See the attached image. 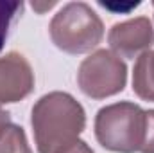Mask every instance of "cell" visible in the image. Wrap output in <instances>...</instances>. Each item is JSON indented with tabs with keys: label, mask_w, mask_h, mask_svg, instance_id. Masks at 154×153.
Masks as SVG:
<instances>
[{
	"label": "cell",
	"mask_w": 154,
	"mask_h": 153,
	"mask_svg": "<svg viewBox=\"0 0 154 153\" xmlns=\"http://www.w3.org/2000/svg\"><path fill=\"white\" fill-rule=\"evenodd\" d=\"M32 133L38 153H63L79 142L84 108L66 92H50L32 106Z\"/></svg>",
	"instance_id": "1"
},
{
	"label": "cell",
	"mask_w": 154,
	"mask_h": 153,
	"mask_svg": "<svg viewBox=\"0 0 154 153\" xmlns=\"http://www.w3.org/2000/svg\"><path fill=\"white\" fill-rule=\"evenodd\" d=\"M147 115L138 105L122 101L100 108L95 117V137L109 151L140 153Z\"/></svg>",
	"instance_id": "2"
},
{
	"label": "cell",
	"mask_w": 154,
	"mask_h": 153,
	"mask_svg": "<svg viewBox=\"0 0 154 153\" xmlns=\"http://www.w3.org/2000/svg\"><path fill=\"white\" fill-rule=\"evenodd\" d=\"M54 45L68 54H82L100 43L104 25L99 15L84 2H70L59 9L50 22Z\"/></svg>",
	"instance_id": "3"
},
{
	"label": "cell",
	"mask_w": 154,
	"mask_h": 153,
	"mask_svg": "<svg viewBox=\"0 0 154 153\" xmlns=\"http://www.w3.org/2000/svg\"><path fill=\"white\" fill-rule=\"evenodd\" d=\"M125 81V63L115 52L106 49H100L88 56L77 70L79 88L91 99H104L122 92Z\"/></svg>",
	"instance_id": "4"
},
{
	"label": "cell",
	"mask_w": 154,
	"mask_h": 153,
	"mask_svg": "<svg viewBox=\"0 0 154 153\" xmlns=\"http://www.w3.org/2000/svg\"><path fill=\"white\" fill-rule=\"evenodd\" d=\"M108 41L116 56L134 60L140 52H147L154 43V29L149 18L138 16L122 24H115L108 34Z\"/></svg>",
	"instance_id": "5"
},
{
	"label": "cell",
	"mask_w": 154,
	"mask_h": 153,
	"mask_svg": "<svg viewBox=\"0 0 154 153\" xmlns=\"http://www.w3.org/2000/svg\"><path fill=\"white\" fill-rule=\"evenodd\" d=\"M32 88L34 72L22 54L9 52L0 58V105L22 101Z\"/></svg>",
	"instance_id": "6"
},
{
	"label": "cell",
	"mask_w": 154,
	"mask_h": 153,
	"mask_svg": "<svg viewBox=\"0 0 154 153\" xmlns=\"http://www.w3.org/2000/svg\"><path fill=\"white\" fill-rule=\"evenodd\" d=\"M133 90L143 101H154V50L143 52L133 70Z\"/></svg>",
	"instance_id": "7"
},
{
	"label": "cell",
	"mask_w": 154,
	"mask_h": 153,
	"mask_svg": "<svg viewBox=\"0 0 154 153\" xmlns=\"http://www.w3.org/2000/svg\"><path fill=\"white\" fill-rule=\"evenodd\" d=\"M0 153H32L22 126L11 121L0 124Z\"/></svg>",
	"instance_id": "8"
},
{
	"label": "cell",
	"mask_w": 154,
	"mask_h": 153,
	"mask_svg": "<svg viewBox=\"0 0 154 153\" xmlns=\"http://www.w3.org/2000/svg\"><path fill=\"white\" fill-rule=\"evenodd\" d=\"M22 9H23L22 2H0V50L4 49L9 29L22 13Z\"/></svg>",
	"instance_id": "9"
},
{
	"label": "cell",
	"mask_w": 154,
	"mask_h": 153,
	"mask_svg": "<svg viewBox=\"0 0 154 153\" xmlns=\"http://www.w3.org/2000/svg\"><path fill=\"white\" fill-rule=\"evenodd\" d=\"M147 122H145V139L140 153H154V110H145Z\"/></svg>",
	"instance_id": "10"
},
{
	"label": "cell",
	"mask_w": 154,
	"mask_h": 153,
	"mask_svg": "<svg viewBox=\"0 0 154 153\" xmlns=\"http://www.w3.org/2000/svg\"><path fill=\"white\" fill-rule=\"evenodd\" d=\"M99 5L113 11V13H129L131 9L138 7L140 2H129V4H118V2H99Z\"/></svg>",
	"instance_id": "11"
},
{
	"label": "cell",
	"mask_w": 154,
	"mask_h": 153,
	"mask_svg": "<svg viewBox=\"0 0 154 153\" xmlns=\"http://www.w3.org/2000/svg\"><path fill=\"white\" fill-rule=\"evenodd\" d=\"M63 153H93V150H91L84 141H79V142L74 144L70 150H66V151H63Z\"/></svg>",
	"instance_id": "12"
},
{
	"label": "cell",
	"mask_w": 154,
	"mask_h": 153,
	"mask_svg": "<svg viewBox=\"0 0 154 153\" xmlns=\"http://www.w3.org/2000/svg\"><path fill=\"white\" fill-rule=\"evenodd\" d=\"M52 5H54V2H48V4H36V2H34V4H32V7H34V9H38L39 13H43L45 9H50Z\"/></svg>",
	"instance_id": "13"
},
{
	"label": "cell",
	"mask_w": 154,
	"mask_h": 153,
	"mask_svg": "<svg viewBox=\"0 0 154 153\" xmlns=\"http://www.w3.org/2000/svg\"><path fill=\"white\" fill-rule=\"evenodd\" d=\"M7 121H11L9 114H7L5 110H2V108H0V124H2V122H7Z\"/></svg>",
	"instance_id": "14"
}]
</instances>
